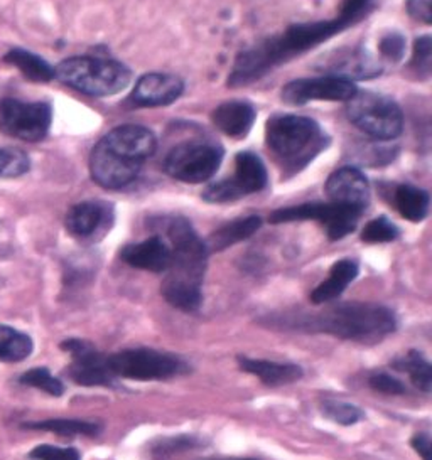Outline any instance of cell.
I'll return each mask as SVG.
<instances>
[{
	"label": "cell",
	"mask_w": 432,
	"mask_h": 460,
	"mask_svg": "<svg viewBox=\"0 0 432 460\" xmlns=\"http://www.w3.org/2000/svg\"><path fill=\"white\" fill-rule=\"evenodd\" d=\"M374 0H345L341 13L331 21L296 24L281 36L269 38L243 51L230 73L229 84L245 86L260 80L270 69L277 68L289 59L306 53L331 36L350 28L370 13Z\"/></svg>",
	"instance_id": "cell-1"
},
{
	"label": "cell",
	"mask_w": 432,
	"mask_h": 460,
	"mask_svg": "<svg viewBox=\"0 0 432 460\" xmlns=\"http://www.w3.org/2000/svg\"><path fill=\"white\" fill-rule=\"evenodd\" d=\"M269 327L312 334H329L343 341L377 344L397 331L391 307L374 302H343L321 312H284L266 317Z\"/></svg>",
	"instance_id": "cell-2"
},
{
	"label": "cell",
	"mask_w": 432,
	"mask_h": 460,
	"mask_svg": "<svg viewBox=\"0 0 432 460\" xmlns=\"http://www.w3.org/2000/svg\"><path fill=\"white\" fill-rule=\"evenodd\" d=\"M161 226L171 248V265L161 285L162 297L179 311L196 312L202 307L208 248L186 217H164Z\"/></svg>",
	"instance_id": "cell-3"
},
{
	"label": "cell",
	"mask_w": 432,
	"mask_h": 460,
	"mask_svg": "<svg viewBox=\"0 0 432 460\" xmlns=\"http://www.w3.org/2000/svg\"><path fill=\"white\" fill-rule=\"evenodd\" d=\"M266 140L284 169L299 172L326 149L328 138L321 127L308 117L274 115L266 125Z\"/></svg>",
	"instance_id": "cell-4"
},
{
	"label": "cell",
	"mask_w": 432,
	"mask_h": 460,
	"mask_svg": "<svg viewBox=\"0 0 432 460\" xmlns=\"http://www.w3.org/2000/svg\"><path fill=\"white\" fill-rule=\"evenodd\" d=\"M54 78L85 95L110 96L129 86L132 73L113 59L76 56L59 63L54 69Z\"/></svg>",
	"instance_id": "cell-5"
},
{
	"label": "cell",
	"mask_w": 432,
	"mask_h": 460,
	"mask_svg": "<svg viewBox=\"0 0 432 460\" xmlns=\"http://www.w3.org/2000/svg\"><path fill=\"white\" fill-rule=\"evenodd\" d=\"M346 115L364 136L382 142L397 138L404 128V115L397 102L375 92L358 90L356 95L346 102Z\"/></svg>",
	"instance_id": "cell-6"
},
{
	"label": "cell",
	"mask_w": 432,
	"mask_h": 460,
	"mask_svg": "<svg viewBox=\"0 0 432 460\" xmlns=\"http://www.w3.org/2000/svg\"><path fill=\"white\" fill-rule=\"evenodd\" d=\"M107 366L115 378L132 381H166L191 371L183 358L150 348L113 352L107 356Z\"/></svg>",
	"instance_id": "cell-7"
},
{
	"label": "cell",
	"mask_w": 432,
	"mask_h": 460,
	"mask_svg": "<svg viewBox=\"0 0 432 460\" xmlns=\"http://www.w3.org/2000/svg\"><path fill=\"white\" fill-rule=\"evenodd\" d=\"M364 215L362 209L353 208L348 204L333 203H308L291 206L277 209L270 215V223H292V221H320L324 225L328 238L331 242L343 240L350 233L356 230L358 221Z\"/></svg>",
	"instance_id": "cell-8"
},
{
	"label": "cell",
	"mask_w": 432,
	"mask_h": 460,
	"mask_svg": "<svg viewBox=\"0 0 432 460\" xmlns=\"http://www.w3.org/2000/svg\"><path fill=\"white\" fill-rule=\"evenodd\" d=\"M223 155L221 146L213 142H184L166 155L164 169L176 181L202 184L215 176Z\"/></svg>",
	"instance_id": "cell-9"
},
{
	"label": "cell",
	"mask_w": 432,
	"mask_h": 460,
	"mask_svg": "<svg viewBox=\"0 0 432 460\" xmlns=\"http://www.w3.org/2000/svg\"><path fill=\"white\" fill-rule=\"evenodd\" d=\"M267 184L269 174L262 159L254 152H240L235 157V174L208 186L202 192V199L206 203H231L266 190Z\"/></svg>",
	"instance_id": "cell-10"
},
{
	"label": "cell",
	"mask_w": 432,
	"mask_h": 460,
	"mask_svg": "<svg viewBox=\"0 0 432 460\" xmlns=\"http://www.w3.org/2000/svg\"><path fill=\"white\" fill-rule=\"evenodd\" d=\"M51 119L48 103H24L13 98L0 102V130L17 140L40 142L48 136Z\"/></svg>",
	"instance_id": "cell-11"
},
{
	"label": "cell",
	"mask_w": 432,
	"mask_h": 460,
	"mask_svg": "<svg viewBox=\"0 0 432 460\" xmlns=\"http://www.w3.org/2000/svg\"><path fill=\"white\" fill-rule=\"evenodd\" d=\"M61 349L73 358L68 375L76 385L88 388H117V378L108 369L107 356L96 351L94 344L81 339H68L61 342Z\"/></svg>",
	"instance_id": "cell-12"
},
{
	"label": "cell",
	"mask_w": 432,
	"mask_h": 460,
	"mask_svg": "<svg viewBox=\"0 0 432 460\" xmlns=\"http://www.w3.org/2000/svg\"><path fill=\"white\" fill-rule=\"evenodd\" d=\"M356 92L355 83L329 75L287 83L283 88V100L287 105L302 107L310 102H348Z\"/></svg>",
	"instance_id": "cell-13"
},
{
	"label": "cell",
	"mask_w": 432,
	"mask_h": 460,
	"mask_svg": "<svg viewBox=\"0 0 432 460\" xmlns=\"http://www.w3.org/2000/svg\"><path fill=\"white\" fill-rule=\"evenodd\" d=\"M142 171V164L129 161L119 154L96 144L90 155L92 179L104 190H117L130 186Z\"/></svg>",
	"instance_id": "cell-14"
},
{
	"label": "cell",
	"mask_w": 432,
	"mask_h": 460,
	"mask_svg": "<svg viewBox=\"0 0 432 460\" xmlns=\"http://www.w3.org/2000/svg\"><path fill=\"white\" fill-rule=\"evenodd\" d=\"M107 149L119 154L122 157L142 164L156 152V137L140 125H122L108 132L107 136L100 140Z\"/></svg>",
	"instance_id": "cell-15"
},
{
	"label": "cell",
	"mask_w": 432,
	"mask_h": 460,
	"mask_svg": "<svg viewBox=\"0 0 432 460\" xmlns=\"http://www.w3.org/2000/svg\"><path fill=\"white\" fill-rule=\"evenodd\" d=\"M184 92V83L175 75L150 73L144 75L137 84L129 102L134 107H167L175 103Z\"/></svg>",
	"instance_id": "cell-16"
},
{
	"label": "cell",
	"mask_w": 432,
	"mask_h": 460,
	"mask_svg": "<svg viewBox=\"0 0 432 460\" xmlns=\"http://www.w3.org/2000/svg\"><path fill=\"white\" fill-rule=\"evenodd\" d=\"M326 196L329 201L348 204L364 211L370 204V182L356 167H341L326 181Z\"/></svg>",
	"instance_id": "cell-17"
},
{
	"label": "cell",
	"mask_w": 432,
	"mask_h": 460,
	"mask_svg": "<svg viewBox=\"0 0 432 460\" xmlns=\"http://www.w3.org/2000/svg\"><path fill=\"white\" fill-rule=\"evenodd\" d=\"M121 258L132 269L166 273L171 265V248L164 238L156 234L144 242L123 246Z\"/></svg>",
	"instance_id": "cell-18"
},
{
	"label": "cell",
	"mask_w": 432,
	"mask_h": 460,
	"mask_svg": "<svg viewBox=\"0 0 432 460\" xmlns=\"http://www.w3.org/2000/svg\"><path fill=\"white\" fill-rule=\"evenodd\" d=\"M112 221V206L100 201H83L68 211L67 228L76 238H92L96 233L108 230Z\"/></svg>",
	"instance_id": "cell-19"
},
{
	"label": "cell",
	"mask_w": 432,
	"mask_h": 460,
	"mask_svg": "<svg viewBox=\"0 0 432 460\" xmlns=\"http://www.w3.org/2000/svg\"><path fill=\"white\" fill-rule=\"evenodd\" d=\"M256 111L252 103L243 100H231L218 105L213 113L212 120L220 132L231 138H243L248 136L256 123Z\"/></svg>",
	"instance_id": "cell-20"
},
{
	"label": "cell",
	"mask_w": 432,
	"mask_h": 460,
	"mask_svg": "<svg viewBox=\"0 0 432 460\" xmlns=\"http://www.w3.org/2000/svg\"><path fill=\"white\" fill-rule=\"evenodd\" d=\"M237 363L243 373L254 375L267 386H284L296 383L304 376V371L294 363H275L267 359H254L248 356H237Z\"/></svg>",
	"instance_id": "cell-21"
},
{
	"label": "cell",
	"mask_w": 432,
	"mask_h": 460,
	"mask_svg": "<svg viewBox=\"0 0 432 460\" xmlns=\"http://www.w3.org/2000/svg\"><path fill=\"white\" fill-rule=\"evenodd\" d=\"M358 273H360V265L356 260H351V258L338 260L329 270V277L310 292V302L314 305H321L341 297L346 287L356 280Z\"/></svg>",
	"instance_id": "cell-22"
},
{
	"label": "cell",
	"mask_w": 432,
	"mask_h": 460,
	"mask_svg": "<svg viewBox=\"0 0 432 460\" xmlns=\"http://www.w3.org/2000/svg\"><path fill=\"white\" fill-rule=\"evenodd\" d=\"M260 226H262V219H260V217H254V215L230 221L227 225H223L218 230L213 231L204 240L208 253L223 252L233 244L240 243L243 240H248L250 236L256 234V231L260 230Z\"/></svg>",
	"instance_id": "cell-23"
},
{
	"label": "cell",
	"mask_w": 432,
	"mask_h": 460,
	"mask_svg": "<svg viewBox=\"0 0 432 460\" xmlns=\"http://www.w3.org/2000/svg\"><path fill=\"white\" fill-rule=\"evenodd\" d=\"M393 206L410 223H420L429 215L431 198L428 190L412 184H400L393 190Z\"/></svg>",
	"instance_id": "cell-24"
},
{
	"label": "cell",
	"mask_w": 432,
	"mask_h": 460,
	"mask_svg": "<svg viewBox=\"0 0 432 460\" xmlns=\"http://www.w3.org/2000/svg\"><path fill=\"white\" fill-rule=\"evenodd\" d=\"M328 69L333 71L335 76H341V78H358V80H368V78H374L382 73V69L378 65H375V61L362 51H356V49H350L348 53H343V55L338 56L335 59L329 61V66H326Z\"/></svg>",
	"instance_id": "cell-25"
},
{
	"label": "cell",
	"mask_w": 432,
	"mask_h": 460,
	"mask_svg": "<svg viewBox=\"0 0 432 460\" xmlns=\"http://www.w3.org/2000/svg\"><path fill=\"white\" fill-rule=\"evenodd\" d=\"M4 61L19 69L27 80L36 83L51 82L54 78V68L50 66L48 61H44L38 55H32L26 49H13L4 56Z\"/></svg>",
	"instance_id": "cell-26"
},
{
	"label": "cell",
	"mask_w": 432,
	"mask_h": 460,
	"mask_svg": "<svg viewBox=\"0 0 432 460\" xmlns=\"http://www.w3.org/2000/svg\"><path fill=\"white\" fill-rule=\"evenodd\" d=\"M392 367L407 373L412 385L420 392L431 393L432 390V366L428 358L418 351H409L407 356H402L395 361H392Z\"/></svg>",
	"instance_id": "cell-27"
},
{
	"label": "cell",
	"mask_w": 432,
	"mask_h": 460,
	"mask_svg": "<svg viewBox=\"0 0 432 460\" xmlns=\"http://www.w3.org/2000/svg\"><path fill=\"white\" fill-rule=\"evenodd\" d=\"M26 429L32 430H44V432L58 433L65 437H75V435H85V437H96L102 432V425L94 421H85V420H44V421H32L26 423Z\"/></svg>",
	"instance_id": "cell-28"
},
{
	"label": "cell",
	"mask_w": 432,
	"mask_h": 460,
	"mask_svg": "<svg viewBox=\"0 0 432 460\" xmlns=\"http://www.w3.org/2000/svg\"><path fill=\"white\" fill-rule=\"evenodd\" d=\"M34 349V342L24 332L0 325V359L7 363L24 361Z\"/></svg>",
	"instance_id": "cell-29"
},
{
	"label": "cell",
	"mask_w": 432,
	"mask_h": 460,
	"mask_svg": "<svg viewBox=\"0 0 432 460\" xmlns=\"http://www.w3.org/2000/svg\"><path fill=\"white\" fill-rule=\"evenodd\" d=\"M321 411L326 419L343 427L355 425L364 417V411L360 406L343 402V400H335V398H324L321 402Z\"/></svg>",
	"instance_id": "cell-30"
},
{
	"label": "cell",
	"mask_w": 432,
	"mask_h": 460,
	"mask_svg": "<svg viewBox=\"0 0 432 460\" xmlns=\"http://www.w3.org/2000/svg\"><path fill=\"white\" fill-rule=\"evenodd\" d=\"M400 236V230L387 217H378L364 225L362 242L364 243H391Z\"/></svg>",
	"instance_id": "cell-31"
},
{
	"label": "cell",
	"mask_w": 432,
	"mask_h": 460,
	"mask_svg": "<svg viewBox=\"0 0 432 460\" xmlns=\"http://www.w3.org/2000/svg\"><path fill=\"white\" fill-rule=\"evenodd\" d=\"M21 383L26 386L38 388L40 392L48 393L51 396H61L65 393V385L59 379L54 378L50 369L46 367L29 369L21 376Z\"/></svg>",
	"instance_id": "cell-32"
},
{
	"label": "cell",
	"mask_w": 432,
	"mask_h": 460,
	"mask_svg": "<svg viewBox=\"0 0 432 460\" xmlns=\"http://www.w3.org/2000/svg\"><path fill=\"white\" fill-rule=\"evenodd\" d=\"M198 446H202V442L196 437L179 435V437H169V438L158 440L152 446V454L166 457V456H175L177 452H186V450H191Z\"/></svg>",
	"instance_id": "cell-33"
},
{
	"label": "cell",
	"mask_w": 432,
	"mask_h": 460,
	"mask_svg": "<svg viewBox=\"0 0 432 460\" xmlns=\"http://www.w3.org/2000/svg\"><path fill=\"white\" fill-rule=\"evenodd\" d=\"M432 46L431 36H422L414 42V51H412V68L418 71L422 76H429L431 73Z\"/></svg>",
	"instance_id": "cell-34"
},
{
	"label": "cell",
	"mask_w": 432,
	"mask_h": 460,
	"mask_svg": "<svg viewBox=\"0 0 432 460\" xmlns=\"http://www.w3.org/2000/svg\"><path fill=\"white\" fill-rule=\"evenodd\" d=\"M368 386L374 392L392 394V396H400V394L407 393V388H405V385L400 379L392 376L389 373H382V371H375V373L370 375Z\"/></svg>",
	"instance_id": "cell-35"
},
{
	"label": "cell",
	"mask_w": 432,
	"mask_h": 460,
	"mask_svg": "<svg viewBox=\"0 0 432 460\" xmlns=\"http://www.w3.org/2000/svg\"><path fill=\"white\" fill-rule=\"evenodd\" d=\"M34 460H81L80 452L73 447L40 446L31 450Z\"/></svg>",
	"instance_id": "cell-36"
},
{
	"label": "cell",
	"mask_w": 432,
	"mask_h": 460,
	"mask_svg": "<svg viewBox=\"0 0 432 460\" xmlns=\"http://www.w3.org/2000/svg\"><path fill=\"white\" fill-rule=\"evenodd\" d=\"M405 51V41L399 34H391L380 42V53L391 61H400Z\"/></svg>",
	"instance_id": "cell-37"
},
{
	"label": "cell",
	"mask_w": 432,
	"mask_h": 460,
	"mask_svg": "<svg viewBox=\"0 0 432 460\" xmlns=\"http://www.w3.org/2000/svg\"><path fill=\"white\" fill-rule=\"evenodd\" d=\"M407 13L422 24H431V0H407Z\"/></svg>",
	"instance_id": "cell-38"
},
{
	"label": "cell",
	"mask_w": 432,
	"mask_h": 460,
	"mask_svg": "<svg viewBox=\"0 0 432 460\" xmlns=\"http://www.w3.org/2000/svg\"><path fill=\"white\" fill-rule=\"evenodd\" d=\"M410 446L414 447V450L424 460H431V437L428 433H418L412 437Z\"/></svg>",
	"instance_id": "cell-39"
},
{
	"label": "cell",
	"mask_w": 432,
	"mask_h": 460,
	"mask_svg": "<svg viewBox=\"0 0 432 460\" xmlns=\"http://www.w3.org/2000/svg\"><path fill=\"white\" fill-rule=\"evenodd\" d=\"M4 163H5V149H0V177H4Z\"/></svg>",
	"instance_id": "cell-40"
},
{
	"label": "cell",
	"mask_w": 432,
	"mask_h": 460,
	"mask_svg": "<svg viewBox=\"0 0 432 460\" xmlns=\"http://www.w3.org/2000/svg\"><path fill=\"white\" fill-rule=\"evenodd\" d=\"M238 460H256V459H238Z\"/></svg>",
	"instance_id": "cell-41"
}]
</instances>
